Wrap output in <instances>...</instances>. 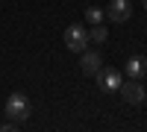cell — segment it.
<instances>
[{"label": "cell", "mask_w": 147, "mask_h": 132, "mask_svg": "<svg viewBox=\"0 0 147 132\" xmlns=\"http://www.w3.org/2000/svg\"><path fill=\"white\" fill-rule=\"evenodd\" d=\"M88 44H91V41H88V29H85V27L71 23V27L65 29V47H68L71 53H82Z\"/></svg>", "instance_id": "2"}, {"label": "cell", "mask_w": 147, "mask_h": 132, "mask_svg": "<svg viewBox=\"0 0 147 132\" xmlns=\"http://www.w3.org/2000/svg\"><path fill=\"white\" fill-rule=\"evenodd\" d=\"M15 126H18V123H15V121H6V123H3V126H0V132H12V129H15Z\"/></svg>", "instance_id": "10"}, {"label": "cell", "mask_w": 147, "mask_h": 132, "mask_svg": "<svg viewBox=\"0 0 147 132\" xmlns=\"http://www.w3.org/2000/svg\"><path fill=\"white\" fill-rule=\"evenodd\" d=\"M30 112H32V106H30V97L24 91H12L6 97V115H9V121L24 123L30 117Z\"/></svg>", "instance_id": "1"}, {"label": "cell", "mask_w": 147, "mask_h": 132, "mask_svg": "<svg viewBox=\"0 0 147 132\" xmlns=\"http://www.w3.org/2000/svg\"><path fill=\"white\" fill-rule=\"evenodd\" d=\"M106 27L103 23H91V29H88V41H94V44H100V41H106Z\"/></svg>", "instance_id": "8"}, {"label": "cell", "mask_w": 147, "mask_h": 132, "mask_svg": "<svg viewBox=\"0 0 147 132\" xmlns=\"http://www.w3.org/2000/svg\"><path fill=\"white\" fill-rule=\"evenodd\" d=\"M80 56H82V59H80V70H82L85 76H94L97 70H100V65H103L100 53H97V50H88V47H85Z\"/></svg>", "instance_id": "6"}, {"label": "cell", "mask_w": 147, "mask_h": 132, "mask_svg": "<svg viewBox=\"0 0 147 132\" xmlns=\"http://www.w3.org/2000/svg\"><path fill=\"white\" fill-rule=\"evenodd\" d=\"M121 97H124L127 103H132V106L144 103L147 91L141 88V79H129V82H121Z\"/></svg>", "instance_id": "5"}, {"label": "cell", "mask_w": 147, "mask_h": 132, "mask_svg": "<svg viewBox=\"0 0 147 132\" xmlns=\"http://www.w3.org/2000/svg\"><path fill=\"white\" fill-rule=\"evenodd\" d=\"M124 74H127L129 79H144V76H147V59H144V56H132L129 62L124 65Z\"/></svg>", "instance_id": "7"}, {"label": "cell", "mask_w": 147, "mask_h": 132, "mask_svg": "<svg viewBox=\"0 0 147 132\" xmlns=\"http://www.w3.org/2000/svg\"><path fill=\"white\" fill-rule=\"evenodd\" d=\"M94 76H97V85H100L103 94H115V91H121V82H124V79H121V74H118L115 68H100Z\"/></svg>", "instance_id": "3"}, {"label": "cell", "mask_w": 147, "mask_h": 132, "mask_svg": "<svg viewBox=\"0 0 147 132\" xmlns=\"http://www.w3.org/2000/svg\"><path fill=\"white\" fill-rule=\"evenodd\" d=\"M103 12L100 9H97V6H88V9H85V21H88V23H103Z\"/></svg>", "instance_id": "9"}, {"label": "cell", "mask_w": 147, "mask_h": 132, "mask_svg": "<svg viewBox=\"0 0 147 132\" xmlns=\"http://www.w3.org/2000/svg\"><path fill=\"white\" fill-rule=\"evenodd\" d=\"M106 18L112 21V23H127L132 18V3H129V0H109Z\"/></svg>", "instance_id": "4"}, {"label": "cell", "mask_w": 147, "mask_h": 132, "mask_svg": "<svg viewBox=\"0 0 147 132\" xmlns=\"http://www.w3.org/2000/svg\"><path fill=\"white\" fill-rule=\"evenodd\" d=\"M141 3H144V9H147V0H141Z\"/></svg>", "instance_id": "11"}]
</instances>
